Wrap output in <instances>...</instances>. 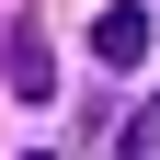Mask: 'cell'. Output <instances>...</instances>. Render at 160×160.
Listing matches in <instances>:
<instances>
[{
    "label": "cell",
    "instance_id": "cell-1",
    "mask_svg": "<svg viewBox=\"0 0 160 160\" xmlns=\"http://www.w3.org/2000/svg\"><path fill=\"white\" fill-rule=\"evenodd\" d=\"M0 80H12L23 103H46V92H57V57H46V23H12V69H0Z\"/></svg>",
    "mask_w": 160,
    "mask_h": 160
},
{
    "label": "cell",
    "instance_id": "cell-2",
    "mask_svg": "<svg viewBox=\"0 0 160 160\" xmlns=\"http://www.w3.org/2000/svg\"><path fill=\"white\" fill-rule=\"evenodd\" d=\"M92 46H103L114 69H137V57H149V12H137V0H114L103 23H92Z\"/></svg>",
    "mask_w": 160,
    "mask_h": 160
},
{
    "label": "cell",
    "instance_id": "cell-3",
    "mask_svg": "<svg viewBox=\"0 0 160 160\" xmlns=\"http://www.w3.org/2000/svg\"><path fill=\"white\" fill-rule=\"evenodd\" d=\"M126 160H160V103H149V114L126 126Z\"/></svg>",
    "mask_w": 160,
    "mask_h": 160
}]
</instances>
